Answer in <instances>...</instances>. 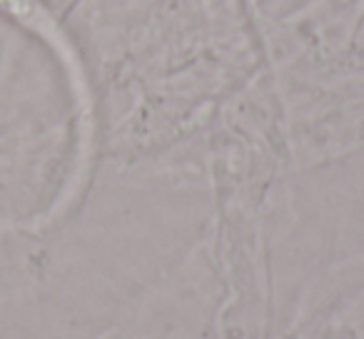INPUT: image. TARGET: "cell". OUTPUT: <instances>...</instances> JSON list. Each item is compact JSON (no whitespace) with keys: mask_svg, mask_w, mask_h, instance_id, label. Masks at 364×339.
<instances>
[{"mask_svg":"<svg viewBox=\"0 0 364 339\" xmlns=\"http://www.w3.org/2000/svg\"><path fill=\"white\" fill-rule=\"evenodd\" d=\"M0 15L33 33L48 35V10L40 0H0Z\"/></svg>","mask_w":364,"mask_h":339,"instance_id":"1","label":"cell"}]
</instances>
